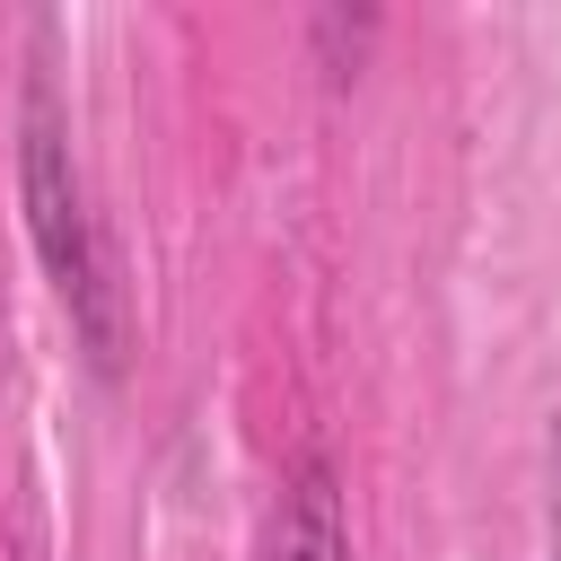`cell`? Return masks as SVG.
Here are the masks:
<instances>
[{
    "mask_svg": "<svg viewBox=\"0 0 561 561\" xmlns=\"http://www.w3.org/2000/svg\"><path fill=\"white\" fill-rule=\"evenodd\" d=\"M377 35V9H324L316 18V44H324V70L333 79H351L359 70V44Z\"/></svg>",
    "mask_w": 561,
    "mask_h": 561,
    "instance_id": "obj_3",
    "label": "cell"
},
{
    "mask_svg": "<svg viewBox=\"0 0 561 561\" xmlns=\"http://www.w3.org/2000/svg\"><path fill=\"white\" fill-rule=\"evenodd\" d=\"M18 202H26V237L88 342L96 368H123V289H114V254L88 219V184H79V158H70V123L53 105V88L35 79L26 88V114H18Z\"/></svg>",
    "mask_w": 561,
    "mask_h": 561,
    "instance_id": "obj_1",
    "label": "cell"
},
{
    "mask_svg": "<svg viewBox=\"0 0 561 561\" xmlns=\"http://www.w3.org/2000/svg\"><path fill=\"white\" fill-rule=\"evenodd\" d=\"M263 561H351V526H342V482L324 456H298L272 526H263Z\"/></svg>",
    "mask_w": 561,
    "mask_h": 561,
    "instance_id": "obj_2",
    "label": "cell"
},
{
    "mask_svg": "<svg viewBox=\"0 0 561 561\" xmlns=\"http://www.w3.org/2000/svg\"><path fill=\"white\" fill-rule=\"evenodd\" d=\"M543 561H561V421H552V508H543Z\"/></svg>",
    "mask_w": 561,
    "mask_h": 561,
    "instance_id": "obj_4",
    "label": "cell"
}]
</instances>
